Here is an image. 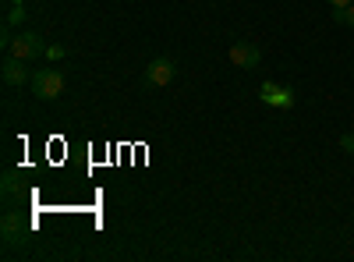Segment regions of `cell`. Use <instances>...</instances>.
I'll return each mask as SVG.
<instances>
[{
    "label": "cell",
    "instance_id": "1",
    "mask_svg": "<svg viewBox=\"0 0 354 262\" xmlns=\"http://www.w3.org/2000/svg\"><path fill=\"white\" fill-rule=\"evenodd\" d=\"M28 234H32V223H28L18 209H8L4 220H0V238H4V248H25Z\"/></svg>",
    "mask_w": 354,
    "mask_h": 262
},
{
    "label": "cell",
    "instance_id": "2",
    "mask_svg": "<svg viewBox=\"0 0 354 262\" xmlns=\"http://www.w3.org/2000/svg\"><path fill=\"white\" fill-rule=\"evenodd\" d=\"M32 96L36 100H61V93H64V75L57 71V68H39V71H32Z\"/></svg>",
    "mask_w": 354,
    "mask_h": 262
},
{
    "label": "cell",
    "instance_id": "3",
    "mask_svg": "<svg viewBox=\"0 0 354 262\" xmlns=\"http://www.w3.org/2000/svg\"><path fill=\"white\" fill-rule=\"evenodd\" d=\"M174 75H177V64L170 61V57H153L142 71V85L145 89H163V85L174 82Z\"/></svg>",
    "mask_w": 354,
    "mask_h": 262
},
{
    "label": "cell",
    "instance_id": "4",
    "mask_svg": "<svg viewBox=\"0 0 354 262\" xmlns=\"http://www.w3.org/2000/svg\"><path fill=\"white\" fill-rule=\"evenodd\" d=\"M259 100L266 106H277V110H290L298 103V93H294V85H277V82H262L259 85Z\"/></svg>",
    "mask_w": 354,
    "mask_h": 262
},
{
    "label": "cell",
    "instance_id": "5",
    "mask_svg": "<svg viewBox=\"0 0 354 262\" xmlns=\"http://www.w3.org/2000/svg\"><path fill=\"white\" fill-rule=\"evenodd\" d=\"M8 53L21 57V61H39V57H46V39L39 32H18Z\"/></svg>",
    "mask_w": 354,
    "mask_h": 262
},
{
    "label": "cell",
    "instance_id": "6",
    "mask_svg": "<svg viewBox=\"0 0 354 262\" xmlns=\"http://www.w3.org/2000/svg\"><path fill=\"white\" fill-rule=\"evenodd\" d=\"M227 57H230V64H234V68H241V71H255V68L262 64V50H259L255 43H248V39L230 43Z\"/></svg>",
    "mask_w": 354,
    "mask_h": 262
},
{
    "label": "cell",
    "instance_id": "7",
    "mask_svg": "<svg viewBox=\"0 0 354 262\" xmlns=\"http://www.w3.org/2000/svg\"><path fill=\"white\" fill-rule=\"evenodd\" d=\"M25 64H28V61H21V57H15V53L4 57V64H0V78H4L8 89H21V85L32 82V75H28Z\"/></svg>",
    "mask_w": 354,
    "mask_h": 262
},
{
    "label": "cell",
    "instance_id": "8",
    "mask_svg": "<svg viewBox=\"0 0 354 262\" xmlns=\"http://www.w3.org/2000/svg\"><path fill=\"white\" fill-rule=\"evenodd\" d=\"M21 188H25V185H21V178H18L15 170H8V174H4V181H0V191H4V198H18V195H21Z\"/></svg>",
    "mask_w": 354,
    "mask_h": 262
},
{
    "label": "cell",
    "instance_id": "9",
    "mask_svg": "<svg viewBox=\"0 0 354 262\" xmlns=\"http://www.w3.org/2000/svg\"><path fill=\"white\" fill-rule=\"evenodd\" d=\"M25 18H28V8H25V4H21V0H15V4H11V8H8V15H4V21H8V25H11V28H18V25H21V21H25Z\"/></svg>",
    "mask_w": 354,
    "mask_h": 262
},
{
    "label": "cell",
    "instance_id": "10",
    "mask_svg": "<svg viewBox=\"0 0 354 262\" xmlns=\"http://www.w3.org/2000/svg\"><path fill=\"white\" fill-rule=\"evenodd\" d=\"M333 21L354 28V4H347V8H333Z\"/></svg>",
    "mask_w": 354,
    "mask_h": 262
},
{
    "label": "cell",
    "instance_id": "11",
    "mask_svg": "<svg viewBox=\"0 0 354 262\" xmlns=\"http://www.w3.org/2000/svg\"><path fill=\"white\" fill-rule=\"evenodd\" d=\"M64 57H68V46H61V43L46 46V61H64Z\"/></svg>",
    "mask_w": 354,
    "mask_h": 262
},
{
    "label": "cell",
    "instance_id": "12",
    "mask_svg": "<svg viewBox=\"0 0 354 262\" xmlns=\"http://www.w3.org/2000/svg\"><path fill=\"white\" fill-rule=\"evenodd\" d=\"M340 149H344V153H354V135H351V131L340 135Z\"/></svg>",
    "mask_w": 354,
    "mask_h": 262
},
{
    "label": "cell",
    "instance_id": "13",
    "mask_svg": "<svg viewBox=\"0 0 354 262\" xmlns=\"http://www.w3.org/2000/svg\"><path fill=\"white\" fill-rule=\"evenodd\" d=\"M351 0H330V8H347Z\"/></svg>",
    "mask_w": 354,
    "mask_h": 262
}]
</instances>
